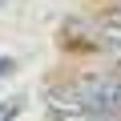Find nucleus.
Instances as JSON below:
<instances>
[{
    "mask_svg": "<svg viewBox=\"0 0 121 121\" xmlns=\"http://www.w3.org/2000/svg\"><path fill=\"white\" fill-rule=\"evenodd\" d=\"M0 8H8V0H0Z\"/></svg>",
    "mask_w": 121,
    "mask_h": 121,
    "instance_id": "nucleus-4",
    "label": "nucleus"
},
{
    "mask_svg": "<svg viewBox=\"0 0 121 121\" xmlns=\"http://www.w3.org/2000/svg\"><path fill=\"white\" fill-rule=\"evenodd\" d=\"M20 109H24V97H20V93H16V97H8V101H0V121H12Z\"/></svg>",
    "mask_w": 121,
    "mask_h": 121,
    "instance_id": "nucleus-1",
    "label": "nucleus"
},
{
    "mask_svg": "<svg viewBox=\"0 0 121 121\" xmlns=\"http://www.w3.org/2000/svg\"><path fill=\"white\" fill-rule=\"evenodd\" d=\"M56 121H113V117H89V113H60Z\"/></svg>",
    "mask_w": 121,
    "mask_h": 121,
    "instance_id": "nucleus-3",
    "label": "nucleus"
},
{
    "mask_svg": "<svg viewBox=\"0 0 121 121\" xmlns=\"http://www.w3.org/2000/svg\"><path fill=\"white\" fill-rule=\"evenodd\" d=\"M16 73V60L8 56V52H0V81H4V77H12Z\"/></svg>",
    "mask_w": 121,
    "mask_h": 121,
    "instance_id": "nucleus-2",
    "label": "nucleus"
}]
</instances>
